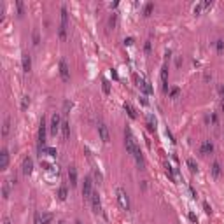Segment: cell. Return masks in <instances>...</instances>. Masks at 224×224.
Here are the masks:
<instances>
[{"instance_id": "ac0fdd59", "label": "cell", "mask_w": 224, "mask_h": 224, "mask_svg": "<svg viewBox=\"0 0 224 224\" xmlns=\"http://www.w3.org/2000/svg\"><path fill=\"white\" fill-rule=\"evenodd\" d=\"M68 180H70V186H77V170H75V166H68Z\"/></svg>"}, {"instance_id": "1f68e13d", "label": "cell", "mask_w": 224, "mask_h": 224, "mask_svg": "<svg viewBox=\"0 0 224 224\" xmlns=\"http://www.w3.org/2000/svg\"><path fill=\"white\" fill-rule=\"evenodd\" d=\"M116 21H117V14H112L109 18V28H116Z\"/></svg>"}, {"instance_id": "bcb514c9", "label": "cell", "mask_w": 224, "mask_h": 224, "mask_svg": "<svg viewBox=\"0 0 224 224\" xmlns=\"http://www.w3.org/2000/svg\"><path fill=\"white\" fill-rule=\"evenodd\" d=\"M219 95H221V98L224 100V86H221V88H219Z\"/></svg>"}, {"instance_id": "2e32d148", "label": "cell", "mask_w": 224, "mask_h": 224, "mask_svg": "<svg viewBox=\"0 0 224 224\" xmlns=\"http://www.w3.org/2000/svg\"><path fill=\"white\" fill-rule=\"evenodd\" d=\"M221 173H222L221 163H219V161H214V163H212V177H214V179H219Z\"/></svg>"}, {"instance_id": "7c38bea8", "label": "cell", "mask_w": 224, "mask_h": 224, "mask_svg": "<svg viewBox=\"0 0 224 224\" xmlns=\"http://www.w3.org/2000/svg\"><path fill=\"white\" fill-rule=\"evenodd\" d=\"M137 86L140 88V91H142L144 95H151V93H152V86L147 82V81H144V79H137Z\"/></svg>"}, {"instance_id": "8fae6325", "label": "cell", "mask_w": 224, "mask_h": 224, "mask_svg": "<svg viewBox=\"0 0 224 224\" xmlns=\"http://www.w3.org/2000/svg\"><path fill=\"white\" fill-rule=\"evenodd\" d=\"M21 65H23V72H25V74H28V72L32 70V58H30L28 53H23V56H21Z\"/></svg>"}, {"instance_id": "9c48e42d", "label": "cell", "mask_w": 224, "mask_h": 224, "mask_svg": "<svg viewBox=\"0 0 224 224\" xmlns=\"http://www.w3.org/2000/svg\"><path fill=\"white\" fill-rule=\"evenodd\" d=\"M21 170H23V175H32V172H33V159L32 158H25L23 159V165H21Z\"/></svg>"}, {"instance_id": "681fc988", "label": "cell", "mask_w": 224, "mask_h": 224, "mask_svg": "<svg viewBox=\"0 0 224 224\" xmlns=\"http://www.w3.org/2000/svg\"><path fill=\"white\" fill-rule=\"evenodd\" d=\"M221 110L224 112V100H222V103H221Z\"/></svg>"}, {"instance_id": "f5cc1de1", "label": "cell", "mask_w": 224, "mask_h": 224, "mask_svg": "<svg viewBox=\"0 0 224 224\" xmlns=\"http://www.w3.org/2000/svg\"><path fill=\"white\" fill-rule=\"evenodd\" d=\"M222 140H224V133H222Z\"/></svg>"}, {"instance_id": "30bf717a", "label": "cell", "mask_w": 224, "mask_h": 224, "mask_svg": "<svg viewBox=\"0 0 224 224\" xmlns=\"http://www.w3.org/2000/svg\"><path fill=\"white\" fill-rule=\"evenodd\" d=\"M91 207H93V210L96 214L102 212V201H100V194H98L96 191H93V194H91Z\"/></svg>"}, {"instance_id": "7a4b0ae2", "label": "cell", "mask_w": 224, "mask_h": 224, "mask_svg": "<svg viewBox=\"0 0 224 224\" xmlns=\"http://www.w3.org/2000/svg\"><path fill=\"white\" fill-rule=\"evenodd\" d=\"M67 28H68V12H67V7H61V21H60V28H58V35L60 39L65 40L67 39Z\"/></svg>"}, {"instance_id": "3957f363", "label": "cell", "mask_w": 224, "mask_h": 224, "mask_svg": "<svg viewBox=\"0 0 224 224\" xmlns=\"http://www.w3.org/2000/svg\"><path fill=\"white\" fill-rule=\"evenodd\" d=\"M116 196H117V203L119 207L123 210H130V198L126 194V191L123 187H117L116 189Z\"/></svg>"}, {"instance_id": "f6af8a7d", "label": "cell", "mask_w": 224, "mask_h": 224, "mask_svg": "<svg viewBox=\"0 0 224 224\" xmlns=\"http://www.w3.org/2000/svg\"><path fill=\"white\" fill-rule=\"evenodd\" d=\"M124 44H126V46H131V44H133V39H131V37H128V39L124 40Z\"/></svg>"}, {"instance_id": "60d3db41", "label": "cell", "mask_w": 224, "mask_h": 224, "mask_svg": "<svg viewBox=\"0 0 224 224\" xmlns=\"http://www.w3.org/2000/svg\"><path fill=\"white\" fill-rule=\"evenodd\" d=\"M166 137H168L170 140H172V144H175V138H173V135H172V131H170L168 128H166Z\"/></svg>"}, {"instance_id": "d6a6232c", "label": "cell", "mask_w": 224, "mask_h": 224, "mask_svg": "<svg viewBox=\"0 0 224 224\" xmlns=\"http://www.w3.org/2000/svg\"><path fill=\"white\" fill-rule=\"evenodd\" d=\"M165 168H166V175H168V177H170V179H172V180L175 182V177H173V168L170 166L168 163H166V165H165Z\"/></svg>"}, {"instance_id": "f1b7e54d", "label": "cell", "mask_w": 224, "mask_h": 224, "mask_svg": "<svg viewBox=\"0 0 224 224\" xmlns=\"http://www.w3.org/2000/svg\"><path fill=\"white\" fill-rule=\"evenodd\" d=\"M32 40H33V46H39V44H40V35H39V30H33Z\"/></svg>"}, {"instance_id": "ee69618b", "label": "cell", "mask_w": 224, "mask_h": 224, "mask_svg": "<svg viewBox=\"0 0 224 224\" xmlns=\"http://www.w3.org/2000/svg\"><path fill=\"white\" fill-rule=\"evenodd\" d=\"M95 177H96V180H98V182L102 180V173H100L98 170H95Z\"/></svg>"}, {"instance_id": "f907efd6", "label": "cell", "mask_w": 224, "mask_h": 224, "mask_svg": "<svg viewBox=\"0 0 224 224\" xmlns=\"http://www.w3.org/2000/svg\"><path fill=\"white\" fill-rule=\"evenodd\" d=\"M75 224H82V222H81V221H75Z\"/></svg>"}, {"instance_id": "52a82bcc", "label": "cell", "mask_w": 224, "mask_h": 224, "mask_svg": "<svg viewBox=\"0 0 224 224\" xmlns=\"http://www.w3.org/2000/svg\"><path fill=\"white\" fill-rule=\"evenodd\" d=\"M91 194H93V180L91 177H86L82 184V196L86 200H91Z\"/></svg>"}, {"instance_id": "f35d334b", "label": "cell", "mask_w": 224, "mask_h": 224, "mask_svg": "<svg viewBox=\"0 0 224 224\" xmlns=\"http://www.w3.org/2000/svg\"><path fill=\"white\" fill-rule=\"evenodd\" d=\"M187 217H189V221H191V222H194V224L198 222V217H196L194 214H193V212H189V215H187Z\"/></svg>"}, {"instance_id": "ffe728a7", "label": "cell", "mask_w": 224, "mask_h": 224, "mask_svg": "<svg viewBox=\"0 0 224 224\" xmlns=\"http://www.w3.org/2000/svg\"><path fill=\"white\" fill-rule=\"evenodd\" d=\"M67 196H68V189L65 187V186H61V187L58 189V200H60V201H65Z\"/></svg>"}, {"instance_id": "5bb4252c", "label": "cell", "mask_w": 224, "mask_h": 224, "mask_svg": "<svg viewBox=\"0 0 224 224\" xmlns=\"http://www.w3.org/2000/svg\"><path fill=\"white\" fill-rule=\"evenodd\" d=\"M161 82H163V91L168 93V67L166 65H163V68H161Z\"/></svg>"}, {"instance_id": "8d00e7d4", "label": "cell", "mask_w": 224, "mask_h": 224, "mask_svg": "<svg viewBox=\"0 0 224 224\" xmlns=\"http://www.w3.org/2000/svg\"><path fill=\"white\" fill-rule=\"evenodd\" d=\"M16 7H18V16H23V2H16Z\"/></svg>"}, {"instance_id": "b9f144b4", "label": "cell", "mask_w": 224, "mask_h": 224, "mask_svg": "<svg viewBox=\"0 0 224 224\" xmlns=\"http://www.w3.org/2000/svg\"><path fill=\"white\" fill-rule=\"evenodd\" d=\"M210 121H212V124H217V116H215V114H212V116H210Z\"/></svg>"}, {"instance_id": "836d02e7", "label": "cell", "mask_w": 224, "mask_h": 224, "mask_svg": "<svg viewBox=\"0 0 224 224\" xmlns=\"http://www.w3.org/2000/svg\"><path fill=\"white\" fill-rule=\"evenodd\" d=\"M179 93H180V89H179V88H172V89H170V93H168V96H170V98H177V96H179Z\"/></svg>"}, {"instance_id": "f546056e", "label": "cell", "mask_w": 224, "mask_h": 224, "mask_svg": "<svg viewBox=\"0 0 224 224\" xmlns=\"http://www.w3.org/2000/svg\"><path fill=\"white\" fill-rule=\"evenodd\" d=\"M102 89H103L105 95H109V93H110V82L103 79V81H102Z\"/></svg>"}, {"instance_id": "e0dca14e", "label": "cell", "mask_w": 224, "mask_h": 224, "mask_svg": "<svg viewBox=\"0 0 224 224\" xmlns=\"http://www.w3.org/2000/svg\"><path fill=\"white\" fill-rule=\"evenodd\" d=\"M61 135H63V140L70 138V123L67 121V119L61 123Z\"/></svg>"}, {"instance_id": "d590c367", "label": "cell", "mask_w": 224, "mask_h": 224, "mask_svg": "<svg viewBox=\"0 0 224 224\" xmlns=\"http://www.w3.org/2000/svg\"><path fill=\"white\" fill-rule=\"evenodd\" d=\"M203 210H205V214H208V215L212 214V207H210L207 201H203Z\"/></svg>"}, {"instance_id": "7dc6e473", "label": "cell", "mask_w": 224, "mask_h": 224, "mask_svg": "<svg viewBox=\"0 0 224 224\" xmlns=\"http://www.w3.org/2000/svg\"><path fill=\"white\" fill-rule=\"evenodd\" d=\"M140 102H142L144 105H147V98H145V95H142V96H140Z\"/></svg>"}, {"instance_id": "277c9868", "label": "cell", "mask_w": 224, "mask_h": 224, "mask_svg": "<svg viewBox=\"0 0 224 224\" xmlns=\"http://www.w3.org/2000/svg\"><path fill=\"white\" fill-rule=\"evenodd\" d=\"M61 123H63V121H61V117H60V114H58V112L51 116V126H49V131H51L53 137H56L58 131L61 130Z\"/></svg>"}, {"instance_id": "ab89813d", "label": "cell", "mask_w": 224, "mask_h": 224, "mask_svg": "<svg viewBox=\"0 0 224 224\" xmlns=\"http://www.w3.org/2000/svg\"><path fill=\"white\" fill-rule=\"evenodd\" d=\"M212 5H214V2H212V0H208V2H205V4H203V9H207V11H208Z\"/></svg>"}, {"instance_id": "484cf974", "label": "cell", "mask_w": 224, "mask_h": 224, "mask_svg": "<svg viewBox=\"0 0 224 224\" xmlns=\"http://www.w3.org/2000/svg\"><path fill=\"white\" fill-rule=\"evenodd\" d=\"M40 152H46V154H49V156H53V158H56V156H58V151H56L54 147H44Z\"/></svg>"}, {"instance_id": "e575fe53", "label": "cell", "mask_w": 224, "mask_h": 224, "mask_svg": "<svg viewBox=\"0 0 224 224\" xmlns=\"http://www.w3.org/2000/svg\"><path fill=\"white\" fill-rule=\"evenodd\" d=\"M144 51H145V54H151V51H152V44H151V40L145 42V46H144Z\"/></svg>"}, {"instance_id": "9a60e30c", "label": "cell", "mask_w": 224, "mask_h": 224, "mask_svg": "<svg viewBox=\"0 0 224 224\" xmlns=\"http://www.w3.org/2000/svg\"><path fill=\"white\" fill-rule=\"evenodd\" d=\"M212 151H214V144H212L210 140H205V142L201 144V147H200V152L201 154H210Z\"/></svg>"}, {"instance_id": "5b68a950", "label": "cell", "mask_w": 224, "mask_h": 224, "mask_svg": "<svg viewBox=\"0 0 224 224\" xmlns=\"http://www.w3.org/2000/svg\"><path fill=\"white\" fill-rule=\"evenodd\" d=\"M98 135H100V138L103 144H109L110 142V135H109V128L105 124L103 121H98Z\"/></svg>"}, {"instance_id": "4316f807", "label": "cell", "mask_w": 224, "mask_h": 224, "mask_svg": "<svg viewBox=\"0 0 224 224\" xmlns=\"http://www.w3.org/2000/svg\"><path fill=\"white\" fill-rule=\"evenodd\" d=\"M28 105H30V96H28V95H25V96L21 98V110L25 112L28 109Z\"/></svg>"}, {"instance_id": "c3c4849f", "label": "cell", "mask_w": 224, "mask_h": 224, "mask_svg": "<svg viewBox=\"0 0 224 224\" xmlns=\"http://www.w3.org/2000/svg\"><path fill=\"white\" fill-rule=\"evenodd\" d=\"M4 224H11V221H9V219L5 217V219H4Z\"/></svg>"}, {"instance_id": "8992f818", "label": "cell", "mask_w": 224, "mask_h": 224, "mask_svg": "<svg viewBox=\"0 0 224 224\" xmlns=\"http://www.w3.org/2000/svg\"><path fill=\"white\" fill-rule=\"evenodd\" d=\"M46 119L42 117L40 119V126H39V149H44L46 147Z\"/></svg>"}, {"instance_id": "d6986e66", "label": "cell", "mask_w": 224, "mask_h": 224, "mask_svg": "<svg viewBox=\"0 0 224 224\" xmlns=\"http://www.w3.org/2000/svg\"><path fill=\"white\" fill-rule=\"evenodd\" d=\"M9 131H11V117L7 116V117L4 119V126H2V137L5 138L7 135H9Z\"/></svg>"}, {"instance_id": "816d5d0a", "label": "cell", "mask_w": 224, "mask_h": 224, "mask_svg": "<svg viewBox=\"0 0 224 224\" xmlns=\"http://www.w3.org/2000/svg\"><path fill=\"white\" fill-rule=\"evenodd\" d=\"M58 224H65V222H63V221H60V222H58Z\"/></svg>"}, {"instance_id": "44dd1931", "label": "cell", "mask_w": 224, "mask_h": 224, "mask_svg": "<svg viewBox=\"0 0 224 224\" xmlns=\"http://www.w3.org/2000/svg\"><path fill=\"white\" fill-rule=\"evenodd\" d=\"M147 128H149L151 131H156V117H154L152 114L147 116Z\"/></svg>"}, {"instance_id": "cb8c5ba5", "label": "cell", "mask_w": 224, "mask_h": 224, "mask_svg": "<svg viewBox=\"0 0 224 224\" xmlns=\"http://www.w3.org/2000/svg\"><path fill=\"white\" fill-rule=\"evenodd\" d=\"M152 11H154V4H152V2L145 4V7H144V16H145V18H149V16L152 14Z\"/></svg>"}, {"instance_id": "ba28073f", "label": "cell", "mask_w": 224, "mask_h": 224, "mask_svg": "<svg viewBox=\"0 0 224 224\" xmlns=\"http://www.w3.org/2000/svg\"><path fill=\"white\" fill-rule=\"evenodd\" d=\"M60 77H61L63 82H68L70 81V70H68V65H67L65 60L60 61Z\"/></svg>"}, {"instance_id": "7bdbcfd3", "label": "cell", "mask_w": 224, "mask_h": 224, "mask_svg": "<svg viewBox=\"0 0 224 224\" xmlns=\"http://www.w3.org/2000/svg\"><path fill=\"white\" fill-rule=\"evenodd\" d=\"M110 75H112V79H119V75H117V72H116V70H114V68L110 70Z\"/></svg>"}, {"instance_id": "4fadbf2b", "label": "cell", "mask_w": 224, "mask_h": 224, "mask_svg": "<svg viewBox=\"0 0 224 224\" xmlns=\"http://www.w3.org/2000/svg\"><path fill=\"white\" fill-rule=\"evenodd\" d=\"M7 165H9V151L4 147L0 152V170H7Z\"/></svg>"}, {"instance_id": "603a6c76", "label": "cell", "mask_w": 224, "mask_h": 224, "mask_svg": "<svg viewBox=\"0 0 224 224\" xmlns=\"http://www.w3.org/2000/svg\"><path fill=\"white\" fill-rule=\"evenodd\" d=\"M51 221H53V214L46 212V214L40 215V224H51Z\"/></svg>"}, {"instance_id": "d4e9b609", "label": "cell", "mask_w": 224, "mask_h": 224, "mask_svg": "<svg viewBox=\"0 0 224 224\" xmlns=\"http://www.w3.org/2000/svg\"><path fill=\"white\" fill-rule=\"evenodd\" d=\"M124 110L128 112V116H130L131 119H137V112H135V109H133L130 103H124Z\"/></svg>"}, {"instance_id": "7402d4cb", "label": "cell", "mask_w": 224, "mask_h": 224, "mask_svg": "<svg viewBox=\"0 0 224 224\" xmlns=\"http://www.w3.org/2000/svg\"><path fill=\"white\" fill-rule=\"evenodd\" d=\"M186 163H187V168L191 170V172H193V173H198V165H196V161L193 159V158H189Z\"/></svg>"}, {"instance_id": "74e56055", "label": "cell", "mask_w": 224, "mask_h": 224, "mask_svg": "<svg viewBox=\"0 0 224 224\" xmlns=\"http://www.w3.org/2000/svg\"><path fill=\"white\" fill-rule=\"evenodd\" d=\"M201 11H203V4H196V5H194V11H193V12H194V14H200Z\"/></svg>"}, {"instance_id": "83f0119b", "label": "cell", "mask_w": 224, "mask_h": 224, "mask_svg": "<svg viewBox=\"0 0 224 224\" xmlns=\"http://www.w3.org/2000/svg\"><path fill=\"white\" fill-rule=\"evenodd\" d=\"M2 198H4V200L9 198V180H5L4 186H2Z\"/></svg>"}, {"instance_id": "4dcf8cb0", "label": "cell", "mask_w": 224, "mask_h": 224, "mask_svg": "<svg viewBox=\"0 0 224 224\" xmlns=\"http://www.w3.org/2000/svg\"><path fill=\"white\" fill-rule=\"evenodd\" d=\"M215 49H217V53H219V54H221V53L224 51V40H222V39L215 40Z\"/></svg>"}, {"instance_id": "6da1fadb", "label": "cell", "mask_w": 224, "mask_h": 224, "mask_svg": "<svg viewBox=\"0 0 224 224\" xmlns=\"http://www.w3.org/2000/svg\"><path fill=\"white\" fill-rule=\"evenodd\" d=\"M124 145H126L128 154H131V156H135V152L138 151V144L135 142V137H133V133H131L130 128L124 130Z\"/></svg>"}]
</instances>
